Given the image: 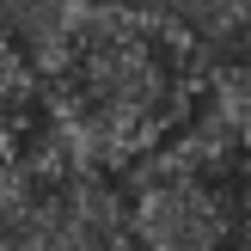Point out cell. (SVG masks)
Here are the masks:
<instances>
[{"label":"cell","mask_w":251,"mask_h":251,"mask_svg":"<svg viewBox=\"0 0 251 251\" xmlns=\"http://www.w3.org/2000/svg\"><path fill=\"white\" fill-rule=\"evenodd\" d=\"M31 68L55 147L92 172H135L202 117L196 61L129 0H68Z\"/></svg>","instance_id":"1"},{"label":"cell","mask_w":251,"mask_h":251,"mask_svg":"<svg viewBox=\"0 0 251 251\" xmlns=\"http://www.w3.org/2000/svg\"><path fill=\"white\" fill-rule=\"evenodd\" d=\"M129 251H245L251 245V153L215 117L147 153L123 184Z\"/></svg>","instance_id":"2"},{"label":"cell","mask_w":251,"mask_h":251,"mask_svg":"<svg viewBox=\"0 0 251 251\" xmlns=\"http://www.w3.org/2000/svg\"><path fill=\"white\" fill-rule=\"evenodd\" d=\"M202 110L233 135V141L251 153V43L233 61H221L215 74L202 80Z\"/></svg>","instance_id":"3"},{"label":"cell","mask_w":251,"mask_h":251,"mask_svg":"<svg viewBox=\"0 0 251 251\" xmlns=\"http://www.w3.org/2000/svg\"><path fill=\"white\" fill-rule=\"evenodd\" d=\"M245 251H251V245H245Z\"/></svg>","instance_id":"4"}]
</instances>
